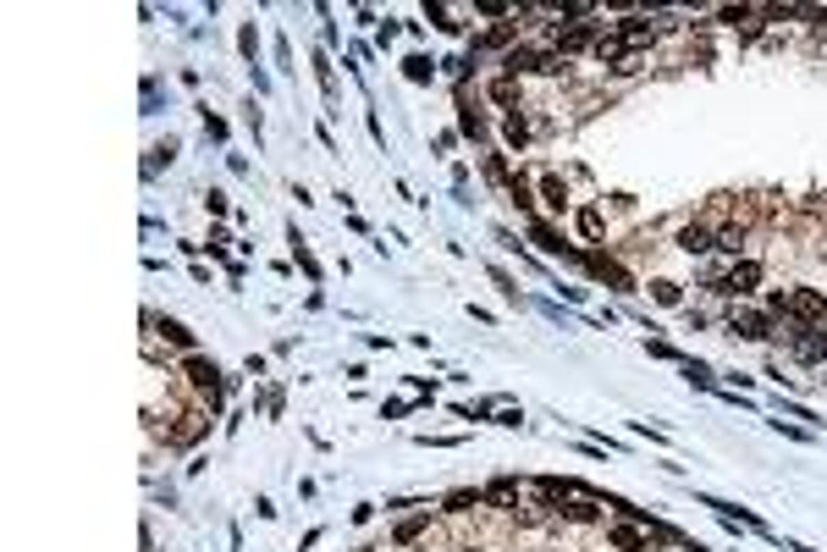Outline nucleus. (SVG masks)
Wrapping results in <instances>:
<instances>
[{
  "label": "nucleus",
  "instance_id": "f257e3e1",
  "mask_svg": "<svg viewBox=\"0 0 827 552\" xmlns=\"http://www.w3.org/2000/svg\"><path fill=\"white\" fill-rule=\"evenodd\" d=\"M778 310H789L794 320H827V298L822 293H778Z\"/></svg>",
  "mask_w": 827,
  "mask_h": 552
},
{
  "label": "nucleus",
  "instance_id": "f03ea898",
  "mask_svg": "<svg viewBox=\"0 0 827 552\" xmlns=\"http://www.w3.org/2000/svg\"><path fill=\"white\" fill-rule=\"evenodd\" d=\"M756 282H761V265H756V260H739V265H734V271H728V282H723V293H750V287H756Z\"/></svg>",
  "mask_w": 827,
  "mask_h": 552
},
{
  "label": "nucleus",
  "instance_id": "7ed1b4c3",
  "mask_svg": "<svg viewBox=\"0 0 827 552\" xmlns=\"http://www.w3.org/2000/svg\"><path fill=\"white\" fill-rule=\"evenodd\" d=\"M679 249H684V255H706V249H717V237L706 232V227H684V232H679Z\"/></svg>",
  "mask_w": 827,
  "mask_h": 552
},
{
  "label": "nucleus",
  "instance_id": "20e7f679",
  "mask_svg": "<svg viewBox=\"0 0 827 552\" xmlns=\"http://www.w3.org/2000/svg\"><path fill=\"white\" fill-rule=\"evenodd\" d=\"M734 332H739V337H766V315L744 310V315H734Z\"/></svg>",
  "mask_w": 827,
  "mask_h": 552
},
{
  "label": "nucleus",
  "instance_id": "39448f33",
  "mask_svg": "<svg viewBox=\"0 0 827 552\" xmlns=\"http://www.w3.org/2000/svg\"><path fill=\"white\" fill-rule=\"evenodd\" d=\"M590 271H596L601 282H612V287H629V276H623L618 265H612V260H601V255H590Z\"/></svg>",
  "mask_w": 827,
  "mask_h": 552
},
{
  "label": "nucleus",
  "instance_id": "423d86ee",
  "mask_svg": "<svg viewBox=\"0 0 827 552\" xmlns=\"http://www.w3.org/2000/svg\"><path fill=\"white\" fill-rule=\"evenodd\" d=\"M188 376H193L199 387H210V392H215V364H205V359H188Z\"/></svg>",
  "mask_w": 827,
  "mask_h": 552
},
{
  "label": "nucleus",
  "instance_id": "0eeeda50",
  "mask_svg": "<svg viewBox=\"0 0 827 552\" xmlns=\"http://www.w3.org/2000/svg\"><path fill=\"white\" fill-rule=\"evenodd\" d=\"M540 193H546V205H552V210H563V205H568V193H563L558 177H546V183H540Z\"/></svg>",
  "mask_w": 827,
  "mask_h": 552
},
{
  "label": "nucleus",
  "instance_id": "6e6552de",
  "mask_svg": "<svg viewBox=\"0 0 827 552\" xmlns=\"http://www.w3.org/2000/svg\"><path fill=\"white\" fill-rule=\"evenodd\" d=\"M165 342H177V348H193V337H188V326H177V320H160Z\"/></svg>",
  "mask_w": 827,
  "mask_h": 552
},
{
  "label": "nucleus",
  "instance_id": "1a4fd4ad",
  "mask_svg": "<svg viewBox=\"0 0 827 552\" xmlns=\"http://www.w3.org/2000/svg\"><path fill=\"white\" fill-rule=\"evenodd\" d=\"M739 243H744V232H739V227H728V232H717V249H728V255H739Z\"/></svg>",
  "mask_w": 827,
  "mask_h": 552
},
{
  "label": "nucleus",
  "instance_id": "9d476101",
  "mask_svg": "<svg viewBox=\"0 0 827 552\" xmlns=\"http://www.w3.org/2000/svg\"><path fill=\"white\" fill-rule=\"evenodd\" d=\"M579 232H585V237H601V215H596V210H579Z\"/></svg>",
  "mask_w": 827,
  "mask_h": 552
},
{
  "label": "nucleus",
  "instance_id": "9b49d317",
  "mask_svg": "<svg viewBox=\"0 0 827 552\" xmlns=\"http://www.w3.org/2000/svg\"><path fill=\"white\" fill-rule=\"evenodd\" d=\"M563 513H568V519H596V508H590L585 497H574V503H563Z\"/></svg>",
  "mask_w": 827,
  "mask_h": 552
},
{
  "label": "nucleus",
  "instance_id": "f8f14e48",
  "mask_svg": "<svg viewBox=\"0 0 827 552\" xmlns=\"http://www.w3.org/2000/svg\"><path fill=\"white\" fill-rule=\"evenodd\" d=\"M657 298L662 304H679V282H657Z\"/></svg>",
  "mask_w": 827,
  "mask_h": 552
}]
</instances>
